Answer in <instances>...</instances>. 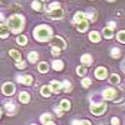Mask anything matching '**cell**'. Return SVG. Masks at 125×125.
Masks as SVG:
<instances>
[{
	"label": "cell",
	"instance_id": "8fae6325",
	"mask_svg": "<svg viewBox=\"0 0 125 125\" xmlns=\"http://www.w3.org/2000/svg\"><path fill=\"white\" fill-rule=\"evenodd\" d=\"M88 26H89V23H88V20L85 19V20H81V21H79L78 23V30L79 31H85L86 29H88Z\"/></svg>",
	"mask_w": 125,
	"mask_h": 125
},
{
	"label": "cell",
	"instance_id": "9a60e30c",
	"mask_svg": "<svg viewBox=\"0 0 125 125\" xmlns=\"http://www.w3.org/2000/svg\"><path fill=\"white\" fill-rule=\"evenodd\" d=\"M91 61H93V58H91L89 54H85V55L81 56V62H83L84 65H90Z\"/></svg>",
	"mask_w": 125,
	"mask_h": 125
},
{
	"label": "cell",
	"instance_id": "603a6c76",
	"mask_svg": "<svg viewBox=\"0 0 125 125\" xmlns=\"http://www.w3.org/2000/svg\"><path fill=\"white\" fill-rule=\"evenodd\" d=\"M40 120H41V123H43V124L46 125L48 123H50V120H51V115H50V114H44V115L40 118Z\"/></svg>",
	"mask_w": 125,
	"mask_h": 125
},
{
	"label": "cell",
	"instance_id": "b9f144b4",
	"mask_svg": "<svg viewBox=\"0 0 125 125\" xmlns=\"http://www.w3.org/2000/svg\"><path fill=\"white\" fill-rule=\"evenodd\" d=\"M1 114H3V113H1V109H0V116H1Z\"/></svg>",
	"mask_w": 125,
	"mask_h": 125
},
{
	"label": "cell",
	"instance_id": "4316f807",
	"mask_svg": "<svg viewBox=\"0 0 125 125\" xmlns=\"http://www.w3.org/2000/svg\"><path fill=\"white\" fill-rule=\"evenodd\" d=\"M16 41H18V44H20V45H25L26 41H28V39H26L24 35H19L18 39H16Z\"/></svg>",
	"mask_w": 125,
	"mask_h": 125
},
{
	"label": "cell",
	"instance_id": "7a4b0ae2",
	"mask_svg": "<svg viewBox=\"0 0 125 125\" xmlns=\"http://www.w3.org/2000/svg\"><path fill=\"white\" fill-rule=\"evenodd\" d=\"M51 34H53V31L51 29L46 25H39L35 28L34 30V36L38 41H46L50 39Z\"/></svg>",
	"mask_w": 125,
	"mask_h": 125
},
{
	"label": "cell",
	"instance_id": "52a82bcc",
	"mask_svg": "<svg viewBox=\"0 0 125 125\" xmlns=\"http://www.w3.org/2000/svg\"><path fill=\"white\" fill-rule=\"evenodd\" d=\"M115 94L116 91L114 89H105L103 91V96L105 100H113V99H115Z\"/></svg>",
	"mask_w": 125,
	"mask_h": 125
},
{
	"label": "cell",
	"instance_id": "ba28073f",
	"mask_svg": "<svg viewBox=\"0 0 125 125\" xmlns=\"http://www.w3.org/2000/svg\"><path fill=\"white\" fill-rule=\"evenodd\" d=\"M106 75H108V71H106V69H105V68L100 66V68H98V69L95 70V76H96L98 79H100V80L105 79V78H106Z\"/></svg>",
	"mask_w": 125,
	"mask_h": 125
},
{
	"label": "cell",
	"instance_id": "7bdbcfd3",
	"mask_svg": "<svg viewBox=\"0 0 125 125\" xmlns=\"http://www.w3.org/2000/svg\"><path fill=\"white\" fill-rule=\"evenodd\" d=\"M108 1H114V0H108Z\"/></svg>",
	"mask_w": 125,
	"mask_h": 125
},
{
	"label": "cell",
	"instance_id": "4fadbf2b",
	"mask_svg": "<svg viewBox=\"0 0 125 125\" xmlns=\"http://www.w3.org/2000/svg\"><path fill=\"white\" fill-rule=\"evenodd\" d=\"M9 35V28L8 25H0V38H6Z\"/></svg>",
	"mask_w": 125,
	"mask_h": 125
},
{
	"label": "cell",
	"instance_id": "f35d334b",
	"mask_svg": "<svg viewBox=\"0 0 125 125\" xmlns=\"http://www.w3.org/2000/svg\"><path fill=\"white\" fill-rule=\"evenodd\" d=\"M4 21V16L1 15V14H0V25H1V23Z\"/></svg>",
	"mask_w": 125,
	"mask_h": 125
},
{
	"label": "cell",
	"instance_id": "4dcf8cb0",
	"mask_svg": "<svg viewBox=\"0 0 125 125\" xmlns=\"http://www.w3.org/2000/svg\"><path fill=\"white\" fill-rule=\"evenodd\" d=\"M73 125H91V124H90V121H86V120H84V121L74 120V121H73Z\"/></svg>",
	"mask_w": 125,
	"mask_h": 125
},
{
	"label": "cell",
	"instance_id": "44dd1931",
	"mask_svg": "<svg viewBox=\"0 0 125 125\" xmlns=\"http://www.w3.org/2000/svg\"><path fill=\"white\" fill-rule=\"evenodd\" d=\"M60 108H61V110H70V103L68 100H61Z\"/></svg>",
	"mask_w": 125,
	"mask_h": 125
},
{
	"label": "cell",
	"instance_id": "277c9868",
	"mask_svg": "<svg viewBox=\"0 0 125 125\" xmlns=\"http://www.w3.org/2000/svg\"><path fill=\"white\" fill-rule=\"evenodd\" d=\"M106 110V105L104 103H100V104H94L90 108V111L94 114V115H101V114Z\"/></svg>",
	"mask_w": 125,
	"mask_h": 125
},
{
	"label": "cell",
	"instance_id": "6da1fadb",
	"mask_svg": "<svg viewBox=\"0 0 125 125\" xmlns=\"http://www.w3.org/2000/svg\"><path fill=\"white\" fill-rule=\"evenodd\" d=\"M8 28L13 33H20L24 28V18L21 15H13L8 20Z\"/></svg>",
	"mask_w": 125,
	"mask_h": 125
},
{
	"label": "cell",
	"instance_id": "ac0fdd59",
	"mask_svg": "<svg viewBox=\"0 0 125 125\" xmlns=\"http://www.w3.org/2000/svg\"><path fill=\"white\" fill-rule=\"evenodd\" d=\"M41 95L43 96H45V98H48V96H50V93H51V90H50V88L48 86V85H44L43 88H41Z\"/></svg>",
	"mask_w": 125,
	"mask_h": 125
},
{
	"label": "cell",
	"instance_id": "7c38bea8",
	"mask_svg": "<svg viewBox=\"0 0 125 125\" xmlns=\"http://www.w3.org/2000/svg\"><path fill=\"white\" fill-rule=\"evenodd\" d=\"M19 100L21 101V103H29L30 100V95L26 93V91H21L19 94Z\"/></svg>",
	"mask_w": 125,
	"mask_h": 125
},
{
	"label": "cell",
	"instance_id": "d6a6232c",
	"mask_svg": "<svg viewBox=\"0 0 125 125\" xmlns=\"http://www.w3.org/2000/svg\"><path fill=\"white\" fill-rule=\"evenodd\" d=\"M61 88H64L66 91H69L70 90V83L68 81V80H65L64 83H62V85H61Z\"/></svg>",
	"mask_w": 125,
	"mask_h": 125
},
{
	"label": "cell",
	"instance_id": "f546056e",
	"mask_svg": "<svg viewBox=\"0 0 125 125\" xmlns=\"http://www.w3.org/2000/svg\"><path fill=\"white\" fill-rule=\"evenodd\" d=\"M76 73H78V75L83 76V75H85V73H86V69L84 66H78L76 68Z\"/></svg>",
	"mask_w": 125,
	"mask_h": 125
},
{
	"label": "cell",
	"instance_id": "7402d4cb",
	"mask_svg": "<svg viewBox=\"0 0 125 125\" xmlns=\"http://www.w3.org/2000/svg\"><path fill=\"white\" fill-rule=\"evenodd\" d=\"M38 69H39V71H40V73H43V74H44V73H46V71H48L49 66H48L46 62H40L39 66H38Z\"/></svg>",
	"mask_w": 125,
	"mask_h": 125
},
{
	"label": "cell",
	"instance_id": "836d02e7",
	"mask_svg": "<svg viewBox=\"0 0 125 125\" xmlns=\"http://www.w3.org/2000/svg\"><path fill=\"white\" fill-rule=\"evenodd\" d=\"M59 53H60V49L59 48H55V46H51V54L53 55H59Z\"/></svg>",
	"mask_w": 125,
	"mask_h": 125
},
{
	"label": "cell",
	"instance_id": "60d3db41",
	"mask_svg": "<svg viewBox=\"0 0 125 125\" xmlns=\"http://www.w3.org/2000/svg\"><path fill=\"white\" fill-rule=\"evenodd\" d=\"M123 69H124V71H125V61H124V64H123Z\"/></svg>",
	"mask_w": 125,
	"mask_h": 125
},
{
	"label": "cell",
	"instance_id": "484cf974",
	"mask_svg": "<svg viewBox=\"0 0 125 125\" xmlns=\"http://www.w3.org/2000/svg\"><path fill=\"white\" fill-rule=\"evenodd\" d=\"M33 9L36 10V11H40L41 9H43V5H41L40 1H38V0H35V1H33Z\"/></svg>",
	"mask_w": 125,
	"mask_h": 125
},
{
	"label": "cell",
	"instance_id": "9c48e42d",
	"mask_svg": "<svg viewBox=\"0 0 125 125\" xmlns=\"http://www.w3.org/2000/svg\"><path fill=\"white\" fill-rule=\"evenodd\" d=\"M18 81L19 83H23L24 85H30L31 83H33V78L26 74V75H23V76H19L18 78Z\"/></svg>",
	"mask_w": 125,
	"mask_h": 125
},
{
	"label": "cell",
	"instance_id": "e575fe53",
	"mask_svg": "<svg viewBox=\"0 0 125 125\" xmlns=\"http://www.w3.org/2000/svg\"><path fill=\"white\" fill-rule=\"evenodd\" d=\"M5 108H6V110L10 113V111H13L14 109H15V106H14V104H10V103H8L6 105H5Z\"/></svg>",
	"mask_w": 125,
	"mask_h": 125
},
{
	"label": "cell",
	"instance_id": "cb8c5ba5",
	"mask_svg": "<svg viewBox=\"0 0 125 125\" xmlns=\"http://www.w3.org/2000/svg\"><path fill=\"white\" fill-rule=\"evenodd\" d=\"M109 83H111V84H118V83H120V78H119V75L113 74V75L110 76V79H109Z\"/></svg>",
	"mask_w": 125,
	"mask_h": 125
},
{
	"label": "cell",
	"instance_id": "e0dca14e",
	"mask_svg": "<svg viewBox=\"0 0 125 125\" xmlns=\"http://www.w3.org/2000/svg\"><path fill=\"white\" fill-rule=\"evenodd\" d=\"M103 35L105 36L106 39H111L113 38V29L111 28H105L103 30Z\"/></svg>",
	"mask_w": 125,
	"mask_h": 125
},
{
	"label": "cell",
	"instance_id": "83f0119b",
	"mask_svg": "<svg viewBox=\"0 0 125 125\" xmlns=\"http://www.w3.org/2000/svg\"><path fill=\"white\" fill-rule=\"evenodd\" d=\"M116 39H118V41H120V43H125V31H119Z\"/></svg>",
	"mask_w": 125,
	"mask_h": 125
},
{
	"label": "cell",
	"instance_id": "8992f818",
	"mask_svg": "<svg viewBox=\"0 0 125 125\" xmlns=\"http://www.w3.org/2000/svg\"><path fill=\"white\" fill-rule=\"evenodd\" d=\"M15 91V86L14 84H11V83H5V84L3 85V93H4V95L6 96H10V95H13Z\"/></svg>",
	"mask_w": 125,
	"mask_h": 125
},
{
	"label": "cell",
	"instance_id": "8d00e7d4",
	"mask_svg": "<svg viewBox=\"0 0 125 125\" xmlns=\"http://www.w3.org/2000/svg\"><path fill=\"white\" fill-rule=\"evenodd\" d=\"M111 124L113 125H119V119L118 118H113L111 119Z\"/></svg>",
	"mask_w": 125,
	"mask_h": 125
},
{
	"label": "cell",
	"instance_id": "ee69618b",
	"mask_svg": "<svg viewBox=\"0 0 125 125\" xmlns=\"http://www.w3.org/2000/svg\"><path fill=\"white\" fill-rule=\"evenodd\" d=\"M44 1H46V0H44Z\"/></svg>",
	"mask_w": 125,
	"mask_h": 125
},
{
	"label": "cell",
	"instance_id": "2e32d148",
	"mask_svg": "<svg viewBox=\"0 0 125 125\" xmlns=\"http://www.w3.org/2000/svg\"><path fill=\"white\" fill-rule=\"evenodd\" d=\"M10 56H11V58H14L16 61H20V60H21V55H20V53H19V51L18 50H10Z\"/></svg>",
	"mask_w": 125,
	"mask_h": 125
},
{
	"label": "cell",
	"instance_id": "d4e9b609",
	"mask_svg": "<svg viewBox=\"0 0 125 125\" xmlns=\"http://www.w3.org/2000/svg\"><path fill=\"white\" fill-rule=\"evenodd\" d=\"M29 61L30 62H35L38 60V53H35V51H31V53H29Z\"/></svg>",
	"mask_w": 125,
	"mask_h": 125
},
{
	"label": "cell",
	"instance_id": "5b68a950",
	"mask_svg": "<svg viewBox=\"0 0 125 125\" xmlns=\"http://www.w3.org/2000/svg\"><path fill=\"white\" fill-rule=\"evenodd\" d=\"M50 44H51V46H55V48H59V49H65V46H66L65 41L62 40L60 36L51 38L50 39Z\"/></svg>",
	"mask_w": 125,
	"mask_h": 125
},
{
	"label": "cell",
	"instance_id": "1f68e13d",
	"mask_svg": "<svg viewBox=\"0 0 125 125\" xmlns=\"http://www.w3.org/2000/svg\"><path fill=\"white\" fill-rule=\"evenodd\" d=\"M90 84H91V80L90 79H84V80L81 81V85L84 86V88H89Z\"/></svg>",
	"mask_w": 125,
	"mask_h": 125
},
{
	"label": "cell",
	"instance_id": "ab89813d",
	"mask_svg": "<svg viewBox=\"0 0 125 125\" xmlns=\"http://www.w3.org/2000/svg\"><path fill=\"white\" fill-rule=\"evenodd\" d=\"M46 125H55V124H54V123H51V121H50V123H48Z\"/></svg>",
	"mask_w": 125,
	"mask_h": 125
},
{
	"label": "cell",
	"instance_id": "5bb4252c",
	"mask_svg": "<svg viewBox=\"0 0 125 125\" xmlns=\"http://www.w3.org/2000/svg\"><path fill=\"white\" fill-rule=\"evenodd\" d=\"M89 39L93 43H98V41H100V34L96 33V31H91L90 35H89Z\"/></svg>",
	"mask_w": 125,
	"mask_h": 125
},
{
	"label": "cell",
	"instance_id": "d6986e66",
	"mask_svg": "<svg viewBox=\"0 0 125 125\" xmlns=\"http://www.w3.org/2000/svg\"><path fill=\"white\" fill-rule=\"evenodd\" d=\"M62 68H64V65H62V62L60 61V60H54L53 61V69L54 70H61Z\"/></svg>",
	"mask_w": 125,
	"mask_h": 125
},
{
	"label": "cell",
	"instance_id": "f1b7e54d",
	"mask_svg": "<svg viewBox=\"0 0 125 125\" xmlns=\"http://www.w3.org/2000/svg\"><path fill=\"white\" fill-rule=\"evenodd\" d=\"M111 56H113V58H119V56H120V49L113 48V49H111Z\"/></svg>",
	"mask_w": 125,
	"mask_h": 125
},
{
	"label": "cell",
	"instance_id": "30bf717a",
	"mask_svg": "<svg viewBox=\"0 0 125 125\" xmlns=\"http://www.w3.org/2000/svg\"><path fill=\"white\" fill-rule=\"evenodd\" d=\"M50 90L51 91H54V93H59L60 90H61V84L59 81H51L50 83Z\"/></svg>",
	"mask_w": 125,
	"mask_h": 125
},
{
	"label": "cell",
	"instance_id": "ffe728a7",
	"mask_svg": "<svg viewBox=\"0 0 125 125\" xmlns=\"http://www.w3.org/2000/svg\"><path fill=\"white\" fill-rule=\"evenodd\" d=\"M85 19H86V15H85V14L76 13L75 16H74V21H75V23H79V21H81V20H85Z\"/></svg>",
	"mask_w": 125,
	"mask_h": 125
},
{
	"label": "cell",
	"instance_id": "74e56055",
	"mask_svg": "<svg viewBox=\"0 0 125 125\" xmlns=\"http://www.w3.org/2000/svg\"><path fill=\"white\" fill-rule=\"evenodd\" d=\"M55 111H56V114H58L59 116H60L61 114H62V110H61V108H56V109H55Z\"/></svg>",
	"mask_w": 125,
	"mask_h": 125
},
{
	"label": "cell",
	"instance_id": "d590c367",
	"mask_svg": "<svg viewBox=\"0 0 125 125\" xmlns=\"http://www.w3.org/2000/svg\"><path fill=\"white\" fill-rule=\"evenodd\" d=\"M16 66H18L19 69H24V68H25V62H24V61H18Z\"/></svg>",
	"mask_w": 125,
	"mask_h": 125
},
{
	"label": "cell",
	"instance_id": "3957f363",
	"mask_svg": "<svg viewBox=\"0 0 125 125\" xmlns=\"http://www.w3.org/2000/svg\"><path fill=\"white\" fill-rule=\"evenodd\" d=\"M48 11H49L50 18H53V19H61L62 15H64V11H62V9L59 6L58 3L50 4L48 6Z\"/></svg>",
	"mask_w": 125,
	"mask_h": 125
},
{
	"label": "cell",
	"instance_id": "f6af8a7d",
	"mask_svg": "<svg viewBox=\"0 0 125 125\" xmlns=\"http://www.w3.org/2000/svg\"><path fill=\"white\" fill-rule=\"evenodd\" d=\"M33 125H34V124H33Z\"/></svg>",
	"mask_w": 125,
	"mask_h": 125
}]
</instances>
